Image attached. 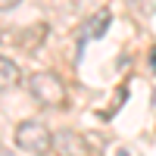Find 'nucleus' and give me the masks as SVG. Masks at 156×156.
Here are the masks:
<instances>
[{"mask_svg":"<svg viewBox=\"0 0 156 156\" xmlns=\"http://www.w3.org/2000/svg\"><path fill=\"white\" fill-rule=\"evenodd\" d=\"M28 90L44 106H66V100H69V90L56 72H34L28 78Z\"/></svg>","mask_w":156,"mask_h":156,"instance_id":"obj_1","label":"nucleus"},{"mask_svg":"<svg viewBox=\"0 0 156 156\" xmlns=\"http://www.w3.org/2000/svg\"><path fill=\"white\" fill-rule=\"evenodd\" d=\"M16 144L19 150H28V153H44L50 144H53V134L50 128L37 119H25L16 125Z\"/></svg>","mask_w":156,"mask_h":156,"instance_id":"obj_2","label":"nucleus"},{"mask_svg":"<svg viewBox=\"0 0 156 156\" xmlns=\"http://www.w3.org/2000/svg\"><path fill=\"white\" fill-rule=\"evenodd\" d=\"M47 34H50V25L47 22H34V25H28V28H19L9 41L16 44L19 50H28V53H31V50H37L47 41Z\"/></svg>","mask_w":156,"mask_h":156,"instance_id":"obj_3","label":"nucleus"},{"mask_svg":"<svg viewBox=\"0 0 156 156\" xmlns=\"http://www.w3.org/2000/svg\"><path fill=\"white\" fill-rule=\"evenodd\" d=\"M53 147H56L62 156H84V153H87L84 140L78 137L72 128H62V131H56V134H53Z\"/></svg>","mask_w":156,"mask_h":156,"instance_id":"obj_4","label":"nucleus"},{"mask_svg":"<svg viewBox=\"0 0 156 156\" xmlns=\"http://www.w3.org/2000/svg\"><path fill=\"white\" fill-rule=\"evenodd\" d=\"M19 81V66L9 56H0V90H9Z\"/></svg>","mask_w":156,"mask_h":156,"instance_id":"obj_5","label":"nucleus"},{"mask_svg":"<svg viewBox=\"0 0 156 156\" xmlns=\"http://www.w3.org/2000/svg\"><path fill=\"white\" fill-rule=\"evenodd\" d=\"M106 25H109V9H100L97 16L84 25L87 31L81 34V44H84V37H103V34H106Z\"/></svg>","mask_w":156,"mask_h":156,"instance_id":"obj_6","label":"nucleus"},{"mask_svg":"<svg viewBox=\"0 0 156 156\" xmlns=\"http://www.w3.org/2000/svg\"><path fill=\"white\" fill-rule=\"evenodd\" d=\"M19 0H0V12H6V9H12Z\"/></svg>","mask_w":156,"mask_h":156,"instance_id":"obj_7","label":"nucleus"},{"mask_svg":"<svg viewBox=\"0 0 156 156\" xmlns=\"http://www.w3.org/2000/svg\"><path fill=\"white\" fill-rule=\"evenodd\" d=\"M150 66H153V72H156V47L150 50Z\"/></svg>","mask_w":156,"mask_h":156,"instance_id":"obj_8","label":"nucleus"},{"mask_svg":"<svg viewBox=\"0 0 156 156\" xmlns=\"http://www.w3.org/2000/svg\"><path fill=\"white\" fill-rule=\"evenodd\" d=\"M115 156H128V150H119V153H115Z\"/></svg>","mask_w":156,"mask_h":156,"instance_id":"obj_9","label":"nucleus"}]
</instances>
